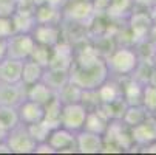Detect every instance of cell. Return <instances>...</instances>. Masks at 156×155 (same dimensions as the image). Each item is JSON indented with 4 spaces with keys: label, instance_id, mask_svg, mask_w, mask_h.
I'll return each mask as SVG.
<instances>
[{
    "label": "cell",
    "instance_id": "43",
    "mask_svg": "<svg viewBox=\"0 0 156 155\" xmlns=\"http://www.w3.org/2000/svg\"><path fill=\"white\" fill-rule=\"evenodd\" d=\"M8 129H5L2 124H0V141H5L6 140V137H8Z\"/></svg>",
    "mask_w": 156,
    "mask_h": 155
},
{
    "label": "cell",
    "instance_id": "8",
    "mask_svg": "<svg viewBox=\"0 0 156 155\" xmlns=\"http://www.w3.org/2000/svg\"><path fill=\"white\" fill-rule=\"evenodd\" d=\"M130 134L136 146H147L153 143L156 140V120L153 115H148L139 124L130 127Z\"/></svg>",
    "mask_w": 156,
    "mask_h": 155
},
{
    "label": "cell",
    "instance_id": "32",
    "mask_svg": "<svg viewBox=\"0 0 156 155\" xmlns=\"http://www.w3.org/2000/svg\"><path fill=\"white\" fill-rule=\"evenodd\" d=\"M142 105L148 110V112H154L156 110V87L145 84L142 90Z\"/></svg>",
    "mask_w": 156,
    "mask_h": 155
},
{
    "label": "cell",
    "instance_id": "1",
    "mask_svg": "<svg viewBox=\"0 0 156 155\" xmlns=\"http://www.w3.org/2000/svg\"><path fill=\"white\" fill-rule=\"evenodd\" d=\"M108 67L107 62H101L99 65L88 70H80L77 67H71L70 68V81L73 84H76L77 87H80L82 90H96V88L107 81L108 78Z\"/></svg>",
    "mask_w": 156,
    "mask_h": 155
},
{
    "label": "cell",
    "instance_id": "35",
    "mask_svg": "<svg viewBox=\"0 0 156 155\" xmlns=\"http://www.w3.org/2000/svg\"><path fill=\"white\" fill-rule=\"evenodd\" d=\"M91 3H93L94 13H105L111 3V0H91Z\"/></svg>",
    "mask_w": 156,
    "mask_h": 155
},
{
    "label": "cell",
    "instance_id": "31",
    "mask_svg": "<svg viewBox=\"0 0 156 155\" xmlns=\"http://www.w3.org/2000/svg\"><path fill=\"white\" fill-rule=\"evenodd\" d=\"M131 3H133L131 0H111V3H110V6L107 8L105 13L111 19L122 17V14L128 11V8L131 6Z\"/></svg>",
    "mask_w": 156,
    "mask_h": 155
},
{
    "label": "cell",
    "instance_id": "30",
    "mask_svg": "<svg viewBox=\"0 0 156 155\" xmlns=\"http://www.w3.org/2000/svg\"><path fill=\"white\" fill-rule=\"evenodd\" d=\"M50 56H51V48H50V47H45V45H40V43H36L28 59L37 62L39 65H42L43 68H47V67H48V62H50Z\"/></svg>",
    "mask_w": 156,
    "mask_h": 155
},
{
    "label": "cell",
    "instance_id": "5",
    "mask_svg": "<svg viewBox=\"0 0 156 155\" xmlns=\"http://www.w3.org/2000/svg\"><path fill=\"white\" fill-rule=\"evenodd\" d=\"M5 141L9 146L11 153H31L34 152V147L37 144L30 135L27 126L22 123L8 132V137Z\"/></svg>",
    "mask_w": 156,
    "mask_h": 155
},
{
    "label": "cell",
    "instance_id": "48",
    "mask_svg": "<svg viewBox=\"0 0 156 155\" xmlns=\"http://www.w3.org/2000/svg\"><path fill=\"white\" fill-rule=\"evenodd\" d=\"M151 115H153V118L156 120V110H154V112H151Z\"/></svg>",
    "mask_w": 156,
    "mask_h": 155
},
{
    "label": "cell",
    "instance_id": "9",
    "mask_svg": "<svg viewBox=\"0 0 156 155\" xmlns=\"http://www.w3.org/2000/svg\"><path fill=\"white\" fill-rule=\"evenodd\" d=\"M151 25H153V20L150 17V13L147 11H136V13L130 14L128 17V27H130V31H131L135 42L145 40L147 36L150 34Z\"/></svg>",
    "mask_w": 156,
    "mask_h": 155
},
{
    "label": "cell",
    "instance_id": "26",
    "mask_svg": "<svg viewBox=\"0 0 156 155\" xmlns=\"http://www.w3.org/2000/svg\"><path fill=\"white\" fill-rule=\"evenodd\" d=\"M107 124H108V121L105 118H102L96 112V110H93V112H88L87 113V118H85V123H83V127L82 129L104 137L105 130H107Z\"/></svg>",
    "mask_w": 156,
    "mask_h": 155
},
{
    "label": "cell",
    "instance_id": "18",
    "mask_svg": "<svg viewBox=\"0 0 156 155\" xmlns=\"http://www.w3.org/2000/svg\"><path fill=\"white\" fill-rule=\"evenodd\" d=\"M74 62H76V67L80 70H88V68H93L96 65H99L102 61L101 57V51L91 45H85L82 50H79V53L74 56Z\"/></svg>",
    "mask_w": 156,
    "mask_h": 155
},
{
    "label": "cell",
    "instance_id": "25",
    "mask_svg": "<svg viewBox=\"0 0 156 155\" xmlns=\"http://www.w3.org/2000/svg\"><path fill=\"white\" fill-rule=\"evenodd\" d=\"M82 95L83 90L71 81H68L62 88L56 92V96L60 99L62 104H70V102H82Z\"/></svg>",
    "mask_w": 156,
    "mask_h": 155
},
{
    "label": "cell",
    "instance_id": "33",
    "mask_svg": "<svg viewBox=\"0 0 156 155\" xmlns=\"http://www.w3.org/2000/svg\"><path fill=\"white\" fill-rule=\"evenodd\" d=\"M14 34V27L11 17H2L0 16V39H8Z\"/></svg>",
    "mask_w": 156,
    "mask_h": 155
},
{
    "label": "cell",
    "instance_id": "38",
    "mask_svg": "<svg viewBox=\"0 0 156 155\" xmlns=\"http://www.w3.org/2000/svg\"><path fill=\"white\" fill-rule=\"evenodd\" d=\"M17 8H34L33 0H16Z\"/></svg>",
    "mask_w": 156,
    "mask_h": 155
},
{
    "label": "cell",
    "instance_id": "13",
    "mask_svg": "<svg viewBox=\"0 0 156 155\" xmlns=\"http://www.w3.org/2000/svg\"><path fill=\"white\" fill-rule=\"evenodd\" d=\"M65 16L71 22H76V24L90 22L94 17V8H93L91 0H76L65 11Z\"/></svg>",
    "mask_w": 156,
    "mask_h": 155
},
{
    "label": "cell",
    "instance_id": "46",
    "mask_svg": "<svg viewBox=\"0 0 156 155\" xmlns=\"http://www.w3.org/2000/svg\"><path fill=\"white\" fill-rule=\"evenodd\" d=\"M150 34L156 39V22H153V25H151V30H150Z\"/></svg>",
    "mask_w": 156,
    "mask_h": 155
},
{
    "label": "cell",
    "instance_id": "15",
    "mask_svg": "<svg viewBox=\"0 0 156 155\" xmlns=\"http://www.w3.org/2000/svg\"><path fill=\"white\" fill-rule=\"evenodd\" d=\"M17 113L22 124H33L43 120V105L25 98L17 105Z\"/></svg>",
    "mask_w": 156,
    "mask_h": 155
},
{
    "label": "cell",
    "instance_id": "6",
    "mask_svg": "<svg viewBox=\"0 0 156 155\" xmlns=\"http://www.w3.org/2000/svg\"><path fill=\"white\" fill-rule=\"evenodd\" d=\"M74 62V48L68 42L59 40L54 47H51V56L48 67L50 70H57V72H70Z\"/></svg>",
    "mask_w": 156,
    "mask_h": 155
},
{
    "label": "cell",
    "instance_id": "12",
    "mask_svg": "<svg viewBox=\"0 0 156 155\" xmlns=\"http://www.w3.org/2000/svg\"><path fill=\"white\" fill-rule=\"evenodd\" d=\"M31 34L36 43H40V45H45L50 48L54 47L62 37V33L57 24H36Z\"/></svg>",
    "mask_w": 156,
    "mask_h": 155
},
{
    "label": "cell",
    "instance_id": "49",
    "mask_svg": "<svg viewBox=\"0 0 156 155\" xmlns=\"http://www.w3.org/2000/svg\"><path fill=\"white\" fill-rule=\"evenodd\" d=\"M154 67H156V59H154Z\"/></svg>",
    "mask_w": 156,
    "mask_h": 155
},
{
    "label": "cell",
    "instance_id": "44",
    "mask_svg": "<svg viewBox=\"0 0 156 155\" xmlns=\"http://www.w3.org/2000/svg\"><path fill=\"white\" fill-rule=\"evenodd\" d=\"M63 2L65 0H47V3H50L53 6H57V8H60V5H63Z\"/></svg>",
    "mask_w": 156,
    "mask_h": 155
},
{
    "label": "cell",
    "instance_id": "40",
    "mask_svg": "<svg viewBox=\"0 0 156 155\" xmlns=\"http://www.w3.org/2000/svg\"><path fill=\"white\" fill-rule=\"evenodd\" d=\"M144 152H147V153H156V140L153 143L144 146Z\"/></svg>",
    "mask_w": 156,
    "mask_h": 155
},
{
    "label": "cell",
    "instance_id": "22",
    "mask_svg": "<svg viewBox=\"0 0 156 155\" xmlns=\"http://www.w3.org/2000/svg\"><path fill=\"white\" fill-rule=\"evenodd\" d=\"M45 68L39 65L37 62L31 61V59H25L23 61V67H22V84L23 85H31L37 81H40L43 78Z\"/></svg>",
    "mask_w": 156,
    "mask_h": 155
},
{
    "label": "cell",
    "instance_id": "21",
    "mask_svg": "<svg viewBox=\"0 0 156 155\" xmlns=\"http://www.w3.org/2000/svg\"><path fill=\"white\" fill-rule=\"evenodd\" d=\"M34 17L37 24H57L62 19L60 8L53 6L50 3H43L34 8Z\"/></svg>",
    "mask_w": 156,
    "mask_h": 155
},
{
    "label": "cell",
    "instance_id": "37",
    "mask_svg": "<svg viewBox=\"0 0 156 155\" xmlns=\"http://www.w3.org/2000/svg\"><path fill=\"white\" fill-rule=\"evenodd\" d=\"M131 2L141 8H145V9H150L153 5H156V0H131Z\"/></svg>",
    "mask_w": 156,
    "mask_h": 155
},
{
    "label": "cell",
    "instance_id": "14",
    "mask_svg": "<svg viewBox=\"0 0 156 155\" xmlns=\"http://www.w3.org/2000/svg\"><path fill=\"white\" fill-rule=\"evenodd\" d=\"M22 67L23 61L6 56L3 61H0V82H22Z\"/></svg>",
    "mask_w": 156,
    "mask_h": 155
},
{
    "label": "cell",
    "instance_id": "23",
    "mask_svg": "<svg viewBox=\"0 0 156 155\" xmlns=\"http://www.w3.org/2000/svg\"><path fill=\"white\" fill-rule=\"evenodd\" d=\"M148 116V110L142 105V104H133V105H127L124 113H122V123L127 127H133L139 124L141 121H144Z\"/></svg>",
    "mask_w": 156,
    "mask_h": 155
},
{
    "label": "cell",
    "instance_id": "45",
    "mask_svg": "<svg viewBox=\"0 0 156 155\" xmlns=\"http://www.w3.org/2000/svg\"><path fill=\"white\" fill-rule=\"evenodd\" d=\"M150 17H151L153 22H156V5H153V6L150 8Z\"/></svg>",
    "mask_w": 156,
    "mask_h": 155
},
{
    "label": "cell",
    "instance_id": "20",
    "mask_svg": "<svg viewBox=\"0 0 156 155\" xmlns=\"http://www.w3.org/2000/svg\"><path fill=\"white\" fill-rule=\"evenodd\" d=\"M122 88V99L127 102V105L133 104H142V90H144V84H141L138 79L130 78L121 85Z\"/></svg>",
    "mask_w": 156,
    "mask_h": 155
},
{
    "label": "cell",
    "instance_id": "39",
    "mask_svg": "<svg viewBox=\"0 0 156 155\" xmlns=\"http://www.w3.org/2000/svg\"><path fill=\"white\" fill-rule=\"evenodd\" d=\"M6 57V39H0V61Z\"/></svg>",
    "mask_w": 156,
    "mask_h": 155
},
{
    "label": "cell",
    "instance_id": "17",
    "mask_svg": "<svg viewBox=\"0 0 156 155\" xmlns=\"http://www.w3.org/2000/svg\"><path fill=\"white\" fill-rule=\"evenodd\" d=\"M54 96H56V92L43 79H40V81L27 87V98L34 101V102H39L42 105H45Z\"/></svg>",
    "mask_w": 156,
    "mask_h": 155
},
{
    "label": "cell",
    "instance_id": "2",
    "mask_svg": "<svg viewBox=\"0 0 156 155\" xmlns=\"http://www.w3.org/2000/svg\"><path fill=\"white\" fill-rule=\"evenodd\" d=\"M139 64V57L136 51L130 48H119L110 56L107 67L110 72L118 73L121 76H131V73L136 70Z\"/></svg>",
    "mask_w": 156,
    "mask_h": 155
},
{
    "label": "cell",
    "instance_id": "16",
    "mask_svg": "<svg viewBox=\"0 0 156 155\" xmlns=\"http://www.w3.org/2000/svg\"><path fill=\"white\" fill-rule=\"evenodd\" d=\"M14 33H31L36 27L34 8H17L16 13L11 16Z\"/></svg>",
    "mask_w": 156,
    "mask_h": 155
},
{
    "label": "cell",
    "instance_id": "41",
    "mask_svg": "<svg viewBox=\"0 0 156 155\" xmlns=\"http://www.w3.org/2000/svg\"><path fill=\"white\" fill-rule=\"evenodd\" d=\"M147 84L156 87V67H153V70H151V73H150V76H148V82H147Z\"/></svg>",
    "mask_w": 156,
    "mask_h": 155
},
{
    "label": "cell",
    "instance_id": "11",
    "mask_svg": "<svg viewBox=\"0 0 156 155\" xmlns=\"http://www.w3.org/2000/svg\"><path fill=\"white\" fill-rule=\"evenodd\" d=\"M104 146V137L93 134L88 130H79L76 132V150L80 153H99L102 152Z\"/></svg>",
    "mask_w": 156,
    "mask_h": 155
},
{
    "label": "cell",
    "instance_id": "24",
    "mask_svg": "<svg viewBox=\"0 0 156 155\" xmlns=\"http://www.w3.org/2000/svg\"><path fill=\"white\" fill-rule=\"evenodd\" d=\"M62 102L57 96L48 101L43 105V120H45L53 129L60 126V113H62Z\"/></svg>",
    "mask_w": 156,
    "mask_h": 155
},
{
    "label": "cell",
    "instance_id": "19",
    "mask_svg": "<svg viewBox=\"0 0 156 155\" xmlns=\"http://www.w3.org/2000/svg\"><path fill=\"white\" fill-rule=\"evenodd\" d=\"M96 98L98 102L101 104H113L119 99H122V88L119 84L111 82V81H104L98 88H96Z\"/></svg>",
    "mask_w": 156,
    "mask_h": 155
},
{
    "label": "cell",
    "instance_id": "4",
    "mask_svg": "<svg viewBox=\"0 0 156 155\" xmlns=\"http://www.w3.org/2000/svg\"><path fill=\"white\" fill-rule=\"evenodd\" d=\"M34 45L36 40L31 33H14L6 39V56L25 61L30 57Z\"/></svg>",
    "mask_w": 156,
    "mask_h": 155
},
{
    "label": "cell",
    "instance_id": "36",
    "mask_svg": "<svg viewBox=\"0 0 156 155\" xmlns=\"http://www.w3.org/2000/svg\"><path fill=\"white\" fill-rule=\"evenodd\" d=\"M34 152L36 153H54V149L48 144V141H42V143H37L36 144Z\"/></svg>",
    "mask_w": 156,
    "mask_h": 155
},
{
    "label": "cell",
    "instance_id": "47",
    "mask_svg": "<svg viewBox=\"0 0 156 155\" xmlns=\"http://www.w3.org/2000/svg\"><path fill=\"white\" fill-rule=\"evenodd\" d=\"M43 3H47V0H33L34 8H36V6H39V5H43Z\"/></svg>",
    "mask_w": 156,
    "mask_h": 155
},
{
    "label": "cell",
    "instance_id": "28",
    "mask_svg": "<svg viewBox=\"0 0 156 155\" xmlns=\"http://www.w3.org/2000/svg\"><path fill=\"white\" fill-rule=\"evenodd\" d=\"M28 132H30V135L33 137V140L36 143H42V141H47L50 134H51V130L53 127L45 121V120H40L37 123H33V124H25Z\"/></svg>",
    "mask_w": 156,
    "mask_h": 155
},
{
    "label": "cell",
    "instance_id": "34",
    "mask_svg": "<svg viewBox=\"0 0 156 155\" xmlns=\"http://www.w3.org/2000/svg\"><path fill=\"white\" fill-rule=\"evenodd\" d=\"M17 9L16 0H0V16L2 17H11Z\"/></svg>",
    "mask_w": 156,
    "mask_h": 155
},
{
    "label": "cell",
    "instance_id": "7",
    "mask_svg": "<svg viewBox=\"0 0 156 155\" xmlns=\"http://www.w3.org/2000/svg\"><path fill=\"white\" fill-rule=\"evenodd\" d=\"M47 141L54 149V152H74L76 150V134L62 126L51 130Z\"/></svg>",
    "mask_w": 156,
    "mask_h": 155
},
{
    "label": "cell",
    "instance_id": "27",
    "mask_svg": "<svg viewBox=\"0 0 156 155\" xmlns=\"http://www.w3.org/2000/svg\"><path fill=\"white\" fill-rule=\"evenodd\" d=\"M42 79L45 81L54 92H57L59 88H62L66 82L70 81V72H57V70L45 68V73H43Z\"/></svg>",
    "mask_w": 156,
    "mask_h": 155
},
{
    "label": "cell",
    "instance_id": "29",
    "mask_svg": "<svg viewBox=\"0 0 156 155\" xmlns=\"http://www.w3.org/2000/svg\"><path fill=\"white\" fill-rule=\"evenodd\" d=\"M0 124L5 129L11 130L17 124H20L19 113H17V107L11 105H0Z\"/></svg>",
    "mask_w": 156,
    "mask_h": 155
},
{
    "label": "cell",
    "instance_id": "3",
    "mask_svg": "<svg viewBox=\"0 0 156 155\" xmlns=\"http://www.w3.org/2000/svg\"><path fill=\"white\" fill-rule=\"evenodd\" d=\"M87 113H88V109L83 102L63 104L62 113H60V126L76 134V132L82 130Z\"/></svg>",
    "mask_w": 156,
    "mask_h": 155
},
{
    "label": "cell",
    "instance_id": "10",
    "mask_svg": "<svg viewBox=\"0 0 156 155\" xmlns=\"http://www.w3.org/2000/svg\"><path fill=\"white\" fill-rule=\"evenodd\" d=\"M27 98V85L22 82L8 84L0 82V105H11L17 107Z\"/></svg>",
    "mask_w": 156,
    "mask_h": 155
},
{
    "label": "cell",
    "instance_id": "42",
    "mask_svg": "<svg viewBox=\"0 0 156 155\" xmlns=\"http://www.w3.org/2000/svg\"><path fill=\"white\" fill-rule=\"evenodd\" d=\"M0 153H11V149L6 141H0Z\"/></svg>",
    "mask_w": 156,
    "mask_h": 155
}]
</instances>
